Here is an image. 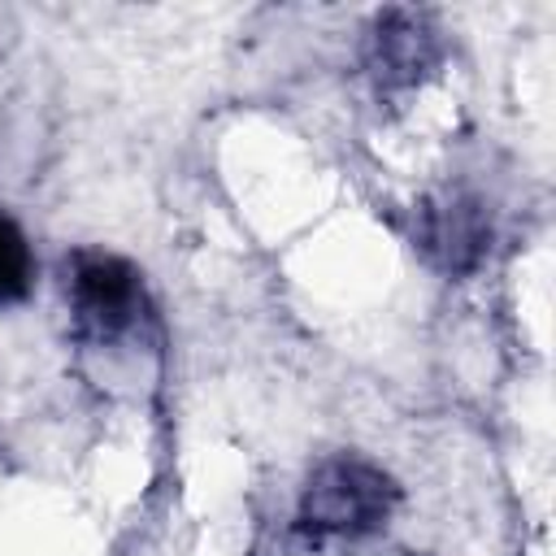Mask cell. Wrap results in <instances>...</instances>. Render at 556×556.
<instances>
[{
    "mask_svg": "<svg viewBox=\"0 0 556 556\" xmlns=\"http://www.w3.org/2000/svg\"><path fill=\"white\" fill-rule=\"evenodd\" d=\"M387 508H391V482L361 460L321 465L304 495V521L313 530H334V534L374 530L387 521Z\"/></svg>",
    "mask_w": 556,
    "mask_h": 556,
    "instance_id": "6da1fadb",
    "label": "cell"
},
{
    "mask_svg": "<svg viewBox=\"0 0 556 556\" xmlns=\"http://www.w3.org/2000/svg\"><path fill=\"white\" fill-rule=\"evenodd\" d=\"M74 313L78 326L96 339H117L139 317V278L117 256H78L74 261Z\"/></svg>",
    "mask_w": 556,
    "mask_h": 556,
    "instance_id": "7a4b0ae2",
    "label": "cell"
},
{
    "mask_svg": "<svg viewBox=\"0 0 556 556\" xmlns=\"http://www.w3.org/2000/svg\"><path fill=\"white\" fill-rule=\"evenodd\" d=\"M35 278V261L26 248V235L17 230V222H9L0 213V304H13L30 291Z\"/></svg>",
    "mask_w": 556,
    "mask_h": 556,
    "instance_id": "3957f363",
    "label": "cell"
}]
</instances>
